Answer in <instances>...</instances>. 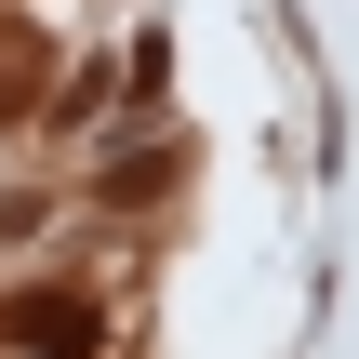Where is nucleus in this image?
Segmentation results:
<instances>
[{
  "mask_svg": "<svg viewBox=\"0 0 359 359\" xmlns=\"http://www.w3.org/2000/svg\"><path fill=\"white\" fill-rule=\"evenodd\" d=\"M13 346L80 359V346H93V306H80V293H27V306H13Z\"/></svg>",
  "mask_w": 359,
  "mask_h": 359,
  "instance_id": "1",
  "label": "nucleus"
}]
</instances>
